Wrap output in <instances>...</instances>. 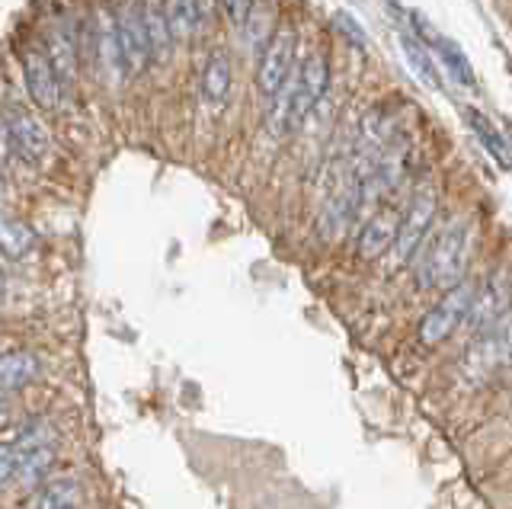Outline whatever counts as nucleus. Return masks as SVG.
Returning a JSON list of instances; mask_svg holds the SVG:
<instances>
[{
	"mask_svg": "<svg viewBox=\"0 0 512 509\" xmlns=\"http://www.w3.org/2000/svg\"><path fill=\"white\" fill-rule=\"evenodd\" d=\"M330 84V65L320 52H311L301 65L292 71V81L285 84V90L272 100L269 113V129L276 135L298 132L304 119L314 113V106L324 100Z\"/></svg>",
	"mask_w": 512,
	"mask_h": 509,
	"instance_id": "f03ea898",
	"label": "nucleus"
},
{
	"mask_svg": "<svg viewBox=\"0 0 512 509\" xmlns=\"http://www.w3.org/2000/svg\"><path fill=\"white\" fill-rule=\"evenodd\" d=\"M397 228H400V212L397 209H391V205H381V209H375L362 221V231H359V241H356L359 257L362 260H378L388 250H394Z\"/></svg>",
	"mask_w": 512,
	"mask_h": 509,
	"instance_id": "1a4fd4ad",
	"label": "nucleus"
},
{
	"mask_svg": "<svg viewBox=\"0 0 512 509\" xmlns=\"http://www.w3.org/2000/svg\"><path fill=\"white\" fill-rule=\"evenodd\" d=\"M4 122L10 132L13 157H20L29 167H42L48 157H52V135H48V129L36 113H29L23 106H7Z\"/></svg>",
	"mask_w": 512,
	"mask_h": 509,
	"instance_id": "39448f33",
	"label": "nucleus"
},
{
	"mask_svg": "<svg viewBox=\"0 0 512 509\" xmlns=\"http://www.w3.org/2000/svg\"><path fill=\"white\" fill-rule=\"evenodd\" d=\"M295 55H298V33L292 23H282L272 29L260 52V65H256V90L263 93V100H276L292 81L295 71Z\"/></svg>",
	"mask_w": 512,
	"mask_h": 509,
	"instance_id": "7ed1b4c3",
	"label": "nucleus"
},
{
	"mask_svg": "<svg viewBox=\"0 0 512 509\" xmlns=\"http://www.w3.org/2000/svg\"><path fill=\"white\" fill-rule=\"evenodd\" d=\"M13 420H16V407L7 401V397H0V433H4V429H10Z\"/></svg>",
	"mask_w": 512,
	"mask_h": 509,
	"instance_id": "b1692460",
	"label": "nucleus"
},
{
	"mask_svg": "<svg viewBox=\"0 0 512 509\" xmlns=\"http://www.w3.org/2000/svg\"><path fill=\"white\" fill-rule=\"evenodd\" d=\"M13 157V148H10V132H7V122H4V113H0V167Z\"/></svg>",
	"mask_w": 512,
	"mask_h": 509,
	"instance_id": "5701e85b",
	"label": "nucleus"
},
{
	"mask_svg": "<svg viewBox=\"0 0 512 509\" xmlns=\"http://www.w3.org/2000/svg\"><path fill=\"white\" fill-rule=\"evenodd\" d=\"M4 285H7V279H4V273H0V295H4Z\"/></svg>",
	"mask_w": 512,
	"mask_h": 509,
	"instance_id": "393cba45",
	"label": "nucleus"
},
{
	"mask_svg": "<svg viewBox=\"0 0 512 509\" xmlns=\"http://www.w3.org/2000/svg\"><path fill=\"white\" fill-rule=\"evenodd\" d=\"M0 353H4V349H0Z\"/></svg>",
	"mask_w": 512,
	"mask_h": 509,
	"instance_id": "a878e982",
	"label": "nucleus"
},
{
	"mask_svg": "<svg viewBox=\"0 0 512 509\" xmlns=\"http://www.w3.org/2000/svg\"><path fill=\"white\" fill-rule=\"evenodd\" d=\"M474 356L484 362L487 369L512 365V311H506L500 321L484 330V340L477 343Z\"/></svg>",
	"mask_w": 512,
	"mask_h": 509,
	"instance_id": "4468645a",
	"label": "nucleus"
},
{
	"mask_svg": "<svg viewBox=\"0 0 512 509\" xmlns=\"http://www.w3.org/2000/svg\"><path fill=\"white\" fill-rule=\"evenodd\" d=\"M474 298H477V282L461 279L455 289H448L436 308H429L426 317L420 321V340L426 346H439L445 343L452 333L468 321V314L474 308Z\"/></svg>",
	"mask_w": 512,
	"mask_h": 509,
	"instance_id": "20e7f679",
	"label": "nucleus"
},
{
	"mask_svg": "<svg viewBox=\"0 0 512 509\" xmlns=\"http://www.w3.org/2000/svg\"><path fill=\"white\" fill-rule=\"evenodd\" d=\"M336 29H343V33L352 39V42H356L359 45V49H365V45H368V39H365V33H362V29L356 26V20H352V17H346V13H336Z\"/></svg>",
	"mask_w": 512,
	"mask_h": 509,
	"instance_id": "4be33fe9",
	"label": "nucleus"
},
{
	"mask_svg": "<svg viewBox=\"0 0 512 509\" xmlns=\"http://www.w3.org/2000/svg\"><path fill=\"white\" fill-rule=\"evenodd\" d=\"M77 55H80V42H77L71 26L55 23L52 29H48V36H45V58L52 61V68L58 74L61 87L74 84V77H77Z\"/></svg>",
	"mask_w": 512,
	"mask_h": 509,
	"instance_id": "9d476101",
	"label": "nucleus"
},
{
	"mask_svg": "<svg viewBox=\"0 0 512 509\" xmlns=\"http://www.w3.org/2000/svg\"><path fill=\"white\" fill-rule=\"evenodd\" d=\"M16 461H20V452H16V445L13 442H0V490H4L7 484H13Z\"/></svg>",
	"mask_w": 512,
	"mask_h": 509,
	"instance_id": "412c9836",
	"label": "nucleus"
},
{
	"mask_svg": "<svg viewBox=\"0 0 512 509\" xmlns=\"http://www.w3.org/2000/svg\"><path fill=\"white\" fill-rule=\"evenodd\" d=\"M42 375V362L29 349H4L0 353V394L20 391Z\"/></svg>",
	"mask_w": 512,
	"mask_h": 509,
	"instance_id": "ddd939ff",
	"label": "nucleus"
},
{
	"mask_svg": "<svg viewBox=\"0 0 512 509\" xmlns=\"http://www.w3.org/2000/svg\"><path fill=\"white\" fill-rule=\"evenodd\" d=\"M400 52H404L407 65L413 68V74L420 77V81H423L429 90H439V87H442V77H439L436 61H432L429 49H426V45H423L420 39H416L413 33H400Z\"/></svg>",
	"mask_w": 512,
	"mask_h": 509,
	"instance_id": "aec40b11",
	"label": "nucleus"
},
{
	"mask_svg": "<svg viewBox=\"0 0 512 509\" xmlns=\"http://www.w3.org/2000/svg\"><path fill=\"white\" fill-rule=\"evenodd\" d=\"M36 247H39L36 231H32L26 221L0 209V253H4L7 260H26L36 253Z\"/></svg>",
	"mask_w": 512,
	"mask_h": 509,
	"instance_id": "dca6fc26",
	"label": "nucleus"
},
{
	"mask_svg": "<svg viewBox=\"0 0 512 509\" xmlns=\"http://www.w3.org/2000/svg\"><path fill=\"white\" fill-rule=\"evenodd\" d=\"M509 298H512L509 279L506 276H493L487 282V289H480V285H477V298H474V308L468 314V321L474 327H480V330L493 327L509 311Z\"/></svg>",
	"mask_w": 512,
	"mask_h": 509,
	"instance_id": "f8f14e48",
	"label": "nucleus"
},
{
	"mask_svg": "<svg viewBox=\"0 0 512 509\" xmlns=\"http://www.w3.org/2000/svg\"><path fill=\"white\" fill-rule=\"evenodd\" d=\"M468 257V218L452 215L429 234V241L416 250V279L420 289H455L464 276Z\"/></svg>",
	"mask_w": 512,
	"mask_h": 509,
	"instance_id": "f257e3e1",
	"label": "nucleus"
},
{
	"mask_svg": "<svg viewBox=\"0 0 512 509\" xmlns=\"http://www.w3.org/2000/svg\"><path fill=\"white\" fill-rule=\"evenodd\" d=\"M109 13H112V26H116L122 74L138 77L144 71V65L151 61L148 36H144V23H141V10H138V4H125V7H109Z\"/></svg>",
	"mask_w": 512,
	"mask_h": 509,
	"instance_id": "0eeeda50",
	"label": "nucleus"
},
{
	"mask_svg": "<svg viewBox=\"0 0 512 509\" xmlns=\"http://www.w3.org/2000/svg\"><path fill=\"white\" fill-rule=\"evenodd\" d=\"M23 81H26V93L29 100L36 103L45 113H52L61 103V81L52 68V61L45 58V52L39 49H26L23 52Z\"/></svg>",
	"mask_w": 512,
	"mask_h": 509,
	"instance_id": "6e6552de",
	"label": "nucleus"
},
{
	"mask_svg": "<svg viewBox=\"0 0 512 509\" xmlns=\"http://www.w3.org/2000/svg\"><path fill=\"white\" fill-rule=\"evenodd\" d=\"M141 23H144V36H148V52H151V61H167L173 55V29L167 23V13L160 4H148V7H141Z\"/></svg>",
	"mask_w": 512,
	"mask_h": 509,
	"instance_id": "a211bd4d",
	"label": "nucleus"
},
{
	"mask_svg": "<svg viewBox=\"0 0 512 509\" xmlns=\"http://www.w3.org/2000/svg\"><path fill=\"white\" fill-rule=\"evenodd\" d=\"M464 119H468L471 132L477 135V141H480V145H484V151L493 157V161L500 164L503 170H512V151H509V141H506V138H503V132L493 125V119H490V116H484V113H480V109H474V106H464Z\"/></svg>",
	"mask_w": 512,
	"mask_h": 509,
	"instance_id": "f3484780",
	"label": "nucleus"
},
{
	"mask_svg": "<svg viewBox=\"0 0 512 509\" xmlns=\"http://www.w3.org/2000/svg\"><path fill=\"white\" fill-rule=\"evenodd\" d=\"M55 455L58 449H32V452H20V461H16V474L13 481L23 487H42L48 477H52L55 468Z\"/></svg>",
	"mask_w": 512,
	"mask_h": 509,
	"instance_id": "6ab92c4d",
	"label": "nucleus"
},
{
	"mask_svg": "<svg viewBox=\"0 0 512 509\" xmlns=\"http://www.w3.org/2000/svg\"><path fill=\"white\" fill-rule=\"evenodd\" d=\"M436 209H439V199H436V189L423 186L416 189L407 212L400 215V228H397V241H394V257L397 263H407L413 260V253L423 247L426 234L436 221Z\"/></svg>",
	"mask_w": 512,
	"mask_h": 509,
	"instance_id": "423d86ee",
	"label": "nucleus"
},
{
	"mask_svg": "<svg viewBox=\"0 0 512 509\" xmlns=\"http://www.w3.org/2000/svg\"><path fill=\"white\" fill-rule=\"evenodd\" d=\"M231 84H234V65H231V55L228 49H221L215 45L212 52H208L205 65H202V97L212 103V106H224L231 97Z\"/></svg>",
	"mask_w": 512,
	"mask_h": 509,
	"instance_id": "9b49d317",
	"label": "nucleus"
},
{
	"mask_svg": "<svg viewBox=\"0 0 512 509\" xmlns=\"http://www.w3.org/2000/svg\"><path fill=\"white\" fill-rule=\"evenodd\" d=\"M77 506H80V484L71 474L48 477L26 503V509H77Z\"/></svg>",
	"mask_w": 512,
	"mask_h": 509,
	"instance_id": "2eb2a0df",
	"label": "nucleus"
}]
</instances>
